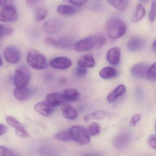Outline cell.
<instances>
[{
	"instance_id": "obj_37",
	"label": "cell",
	"mask_w": 156,
	"mask_h": 156,
	"mask_svg": "<svg viewBox=\"0 0 156 156\" xmlns=\"http://www.w3.org/2000/svg\"><path fill=\"white\" fill-rule=\"evenodd\" d=\"M148 143L150 147L155 149L156 148V136L155 134L150 136L147 139Z\"/></svg>"
},
{
	"instance_id": "obj_21",
	"label": "cell",
	"mask_w": 156,
	"mask_h": 156,
	"mask_svg": "<svg viewBox=\"0 0 156 156\" xmlns=\"http://www.w3.org/2000/svg\"><path fill=\"white\" fill-rule=\"evenodd\" d=\"M57 12L63 16H71L76 14L78 10L75 7L67 5H60L56 9Z\"/></svg>"
},
{
	"instance_id": "obj_20",
	"label": "cell",
	"mask_w": 156,
	"mask_h": 156,
	"mask_svg": "<svg viewBox=\"0 0 156 156\" xmlns=\"http://www.w3.org/2000/svg\"><path fill=\"white\" fill-rule=\"evenodd\" d=\"M61 110L65 118L70 120H74L76 118L77 114L74 108L68 105H64L61 107Z\"/></svg>"
},
{
	"instance_id": "obj_17",
	"label": "cell",
	"mask_w": 156,
	"mask_h": 156,
	"mask_svg": "<svg viewBox=\"0 0 156 156\" xmlns=\"http://www.w3.org/2000/svg\"><path fill=\"white\" fill-rule=\"evenodd\" d=\"M130 139V136L129 133H123L115 138L113 144L117 148H123L128 144Z\"/></svg>"
},
{
	"instance_id": "obj_39",
	"label": "cell",
	"mask_w": 156,
	"mask_h": 156,
	"mask_svg": "<svg viewBox=\"0 0 156 156\" xmlns=\"http://www.w3.org/2000/svg\"><path fill=\"white\" fill-rule=\"evenodd\" d=\"M68 2H70L71 4L76 7H82L84 6L87 3V1H68Z\"/></svg>"
},
{
	"instance_id": "obj_42",
	"label": "cell",
	"mask_w": 156,
	"mask_h": 156,
	"mask_svg": "<svg viewBox=\"0 0 156 156\" xmlns=\"http://www.w3.org/2000/svg\"><path fill=\"white\" fill-rule=\"evenodd\" d=\"M12 2L10 1H4V0H0V7H6L9 5H12Z\"/></svg>"
},
{
	"instance_id": "obj_19",
	"label": "cell",
	"mask_w": 156,
	"mask_h": 156,
	"mask_svg": "<svg viewBox=\"0 0 156 156\" xmlns=\"http://www.w3.org/2000/svg\"><path fill=\"white\" fill-rule=\"evenodd\" d=\"M78 66L92 68L94 67L95 64L94 59L90 55H85L82 56L77 61Z\"/></svg>"
},
{
	"instance_id": "obj_5",
	"label": "cell",
	"mask_w": 156,
	"mask_h": 156,
	"mask_svg": "<svg viewBox=\"0 0 156 156\" xmlns=\"http://www.w3.org/2000/svg\"><path fill=\"white\" fill-rule=\"evenodd\" d=\"M69 132L72 140L79 145L84 146L90 142L91 139L86 130L81 126H73L69 129Z\"/></svg>"
},
{
	"instance_id": "obj_33",
	"label": "cell",
	"mask_w": 156,
	"mask_h": 156,
	"mask_svg": "<svg viewBox=\"0 0 156 156\" xmlns=\"http://www.w3.org/2000/svg\"><path fill=\"white\" fill-rule=\"evenodd\" d=\"M92 118L101 120L105 118L108 115V113L103 110H98L91 114Z\"/></svg>"
},
{
	"instance_id": "obj_3",
	"label": "cell",
	"mask_w": 156,
	"mask_h": 156,
	"mask_svg": "<svg viewBox=\"0 0 156 156\" xmlns=\"http://www.w3.org/2000/svg\"><path fill=\"white\" fill-rule=\"evenodd\" d=\"M26 61L28 64L34 69L42 70L48 67L45 56L36 50L29 51L27 54Z\"/></svg>"
},
{
	"instance_id": "obj_47",
	"label": "cell",
	"mask_w": 156,
	"mask_h": 156,
	"mask_svg": "<svg viewBox=\"0 0 156 156\" xmlns=\"http://www.w3.org/2000/svg\"><path fill=\"white\" fill-rule=\"evenodd\" d=\"M95 156V155H84V156Z\"/></svg>"
},
{
	"instance_id": "obj_2",
	"label": "cell",
	"mask_w": 156,
	"mask_h": 156,
	"mask_svg": "<svg viewBox=\"0 0 156 156\" xmlns=\"http://www.w3.org/2000/svg\"><path fill=\"white\" fill-rule=\"evenodd\" d=\"M105 30L109 38L117 39L124 35L126 31V24L123 21L117 18L109 19L105 25Z\"/></svg>"
},
{
	"instance_id": "obj_6",
	"label": "cell",
	"mask_w": 156,
	"mask_h": 156,
	"mask_svg": "<svg viewBox=\"0 0 156 156\" xmlns=\"http://www.w3.org/2000/svg\"><path fill=\"white\" fill-rule=\"evenodd\" d=\"M17 11L12 5H9L0 10V21L3 22H14L19 20Z\"/></svg>"
},
{
	"instance_id": "obj_44",
	"label": "cell",
	"mask_w": 156,
	"mask_h": 156,
	"mask_svg": "<svg viewBox=\"0 0 156 156\" xmlns=\"http://www.w3.org/2000/svg\"><path fill=\"white\" fill-rule=\"evenodd\" d=\"M156 40L154 41V42H153V44H152V50L154 51V52H156Z\"/></svg>"
},
{
	"instance_id": "obj_28",
	"label": "cell",
	"mask_w": 156,
	"mask_h": 156,
	"mask_svg": "<svg viewBox=\"0 0 156 156\" xmlns=\"http://www.w3.org/2000/svg\"><path fill=\"white\" fill-rule=\"evenodd\" d=\"M86 131L89 136H96L100 133V126L98 123L93 122L88 125Z\"/></svg>"
},
{
	"instance_id": "obj_7",
	"label": "cell",
	"mask_w": 156,
	"mask_h": 156,
	"mask_svg": "<svg viewBox=\"0 0 156 156\" xmlns=\"http://www.w3.org/2000/svg\"><path fill=\"white\" fill-rule=\"evenodd\" d=\"M3 55L8 62L12 64L18 63L21 58L20 51L14 45H9L6 47L3 51Z\"/></svg>"
},
{
	"instance_id": "obj_25",
	"label": "cell",
	"mask_w": 156,
	"mask_h": 156,
	"mask_svg": "<svg viewBox=\"0 0 156 156\" xmlns=\"http://www.w3.org/2000/svg\"><path fill=\"white\" fill-rule=\"evenodd\" d=\"M57 42V47L62 49H69L73 47V41L67 37H62L58 40Z\"/></svg>"
},
{
	"instance_id": "obj_14",
	"label": "cell",
	"mask_w": 156,
	"mask_h": 156,
	"mask_svg": "<svg viewBox=\"0 0 156 156\" xmlns=\"http://www.w3.org/2000/svg\"><path fill=\"white\" fill-rule=\"evenodd\" d=\"M34 108L37 113L44 116L50 115L54 111L53 108L45 101H41L37 103L34 105Z\"/></svg>"
},
{
	"instance_id": "obj_27",
	"label": "cell",
	"mask_w": 156,
	"mask_h": 156,
	"mask_svg": "<svg viewBox=\"0 0 156 156\" xmlns=\"http://www.w3.org/2000/svg\"><path fill=\"white\" fill-rule=\"evenodd\" d=\"M108 2L113 7L119 11H123L127 8L129 4L128 1H109Z\"/></svg>"
},
{
	"instance_id": "obj_4",
	"label": "cell",
	"mask_w": 156,
	"mask_h": 156,
	"mask_svg": "<svg viewBox=\"0 0 156 156\" xmlns=\"http://www.w3.org/2000/svg\"><path fill=\"white\" fill-rule=\"evenodd\" d=\"M31 78L30 69L26 66H19L15 71L14 76V83L17 88L26 87Z\"/></svg>"
},
{
	"instance_id": "obj_24",
	"label": "cell",
	"mask_w": 156,
	"mask_h": 156,
	"mask_svg": "<svg viewBox=\"0 0 156 156\" xmlns=\"http://www.w3.org/2000/svg\"><path fill=\"white\" fill-rule=\"evenodd\" d=\"M116 75V71L114 68L107 66L103 68L99 72V76L105 79H109L115 77Z\"/></svg>"
},
{
	"instance_id": "obj_46",
	"label": "cell",
	"mask_w": 156,
	"mask_h": 156,
	"mask_svg": "<svg viewBox=\"0 0 156 156\" xmlns=\"http://www.w3.org/2000/svg\"><path fill=\"white\" fill-rule=\"evenodd\" d=\"M3 63V62H2V59L1 57L0 56V66H2Z\"/></svg>"
},
{
	"instance_id": "obj_16",
	"label": "cell",
	"mask_w": 156,
	"mask_h": 156,
	"mask_svg": "<svg viewBox=\"0 0 156 156\" xmlns=\"http://www.w3.org/2000/svg\"><path fill=\"white\" fill-rule=\"evenodd\" d=\"M120 49L118 47L111 48L107 53V61L112 65H117L120 61Z\"/></svg>"
},
{
	"instance_id": "obj_9",
	"label": "cell",
	"mask_w": 156,
	"mask_h": 156,
	"mask_svg": "<svg viewBox=\"0 0 156 156\" xmlns=\"http://www.w3.org/2000/svg\"><path fill=\"white\" fill-rule=\"evenodd\" d=\"M43 27L47 33L51 34H57L62 30L63 23L58 19H51L45 22L44 23Z\"/></svg>"
},
{
	"instance_id": "obj_32",
	"label": "cell",
	"mask_w": 156,
	"mask_h": 156,
	"mask_svg": "<svg viewBox=\"0 0 156 156\" xmlns=\"http://www.w3.org/2000/svg\"><path fill=\"white\" fill-rule=\"evenodd\" d=\"M48 14V11L44 8H40L37 10L35 14V19L37 21L43 20Z\"/></svg>"
},
{
	"instance_id": "obj_43",
	"label": "cell",
	"mask_w": 156,
	"mask_h": 156,
	"mask_svg": "<svg viewBox=\"0 0 156 156\" xmlns=\"http://www.w3.org/2000/svg\"><path fill=\"white\" fill-rule=\"evenodd\" d=\"M92 119H93V118H92V115H91V114L86 115L84 118V120L85 122H88L89 120Z\"/></svg>"
},
{
	"instance_id": "obj_13",
	"label": "cell",
	"mask_w": 156,
	"mask_h": 156,
	"mask_svg": "<svg viewBox=\"0 0 156 156\" xmlns=\"http://www.w3.org/2000/svg\"><path fill=\"white\" fill-rule=\"evenodd\" d=\"M34 91L30 88H16L13 91L15 98L20 101H24L30 98L33 94Z\"/></svg>"
},
{
	"instance_id": "obj_40",
	"label": "cell",
	"mask_w": 156,
	"mask_h": 156,
	"mask_svg": "<svg viewBox=\"0 0 156 156\" xmlns=\"http://www.w3.org/2000/svg\"><path fill=\"white\" fill-rule=\"evenodd\" d=\"M45 43L53 47H57V42L52 38H47L45 40Z\"/></svg>"
},
{
	"instance_id": "obj_36",
	"label": "cell",
	"mask_w": 156,
	"mask_h": 156,
	"mask_svg": "<svg viewBox=\"0 0 156 156\" xmlns=\"http://www.w3.org/2000/svg\"><path fill=\"white\" fill-rule=\"evenodd\" d=\"M156 3L155 0L152 1L151 7L150 12L149 13V19L151 21L153 22L156 18Z\"/></svg>"
},
{
	"instance_id": "obj_12",
	"label": "cell",
	"mask_w": 156,
	"mask_h": 156,
	"mask_svg": "<svg viewBox=\"0 0 156 156\" xmlns=\"http://www.w3.org/2000/svg\"><path fill=\"white\" fill-rule=\"evenodd\" d=\"M65 101L62 94L58 93H51L45 97V102L52 107L62 105Z\"/></svg>"
},
{
	"instance_id": "obj_1",
	"label": "cell",
	"mask_w": 156,
	"mask_h": 156,
	"mask_svg": "<svg viewBox=\"0 0 156 156\" xmlns=\"http://www.w3.org/2000/svg\"><path fill=\"white\" fill-rule=\"evenodd\" d=\"M105 38L104 36H91L77 42L75 44V49L77 52H82L92 49H97L102 47L105 43Z\"/></svg>"
},
{
	"instance_id": "obj_30",
	"label": "cell",
	"mask_w": 156,
	"mask_h": 156,
	"mask_svg": "<svg viewBox=\"0 0 156 156\" xmlns=\"http://www.w3.org/2000/svg\"><path fill=\"white\" fill-rule=\"evenodd\" d=\"M0 156H20L12 150L0 146Z\"/></svg>"
},
{
	"instance_id": "obj_29",
	"label": "cell",
	"mask_w": 156,
	"mask_h": 156,
	"mask_svg": "<svg viewBox=\"0 0 156 156\" xmlns=\"http://www.w3.org/2000/svg\"><path fill=\"white\" fill-rule=\"evenodd\" d=\"M55 137L56 139L62 141H70L73 140L69 134V131H60L55 134Z\"/></svg>"
},
{
	"instance_id": "obj_10",
	"label": "cell",
	"mask_w": 156,
	"mask_h": 156,
	"mask_svg": "<svg viewBox=\"0 0 156 156\" xmlns=\"http://www.w3.org/2000/svg\"><path fill=\"white\" fill-rule=\"evenodd\" d=\"M149 67L148 65L144 63H139L135 64L131 67L130 73L131 74L137 78H143L146 77L147 72Z\"/></svg>"
},
{
	"instance_id": "obj_18",
	"label": "cell",
	"mask_w": 156,
	"mask_h": 156,
	"mask_svg": "<svg viewBox=\"0 0 156 156\" xmlns=\"http://www.w3.org/2000/svg\"><path fill=\"white\" fill-rule=\"evenodd\" d=\"M126 91V87L124 85L118 86L108 96V101L110 103H114L118 98L124 94Z\"/></svg>"
},
{
	"instance_id": "obj_22",
	"label": "cell",
	"mask_w": 156,
	"mask_h": 156,
	"mask_svg": "<svg viewBox=\"0 0 156 156\" xmlns=\"http://www.w3.org/2000/svg\"><path fill=\"white\" fill-rule=\"evenodd\" d=\"M65 100L75 102L77 101L80 98V94L76 89H68L65 90L62 94Z\"/></svg>"
},
{
	"instance_id": "obj_41",
	"label": "cell",
	"mask_w": 156,
	"mask_h": 156,
	"mask_svg": "<svg viewBox=\"0 0 156 156\" xmlns=\"http://www.w3.org/2000/svg\"><path fill=\"white\" fill-rule=\"evenodd\" d=\"M8 130V128L6 126L2 124H0V136H2L7 133Z\"/></svg>"
},
{
	"instance_id": "obj_35",
	"label": "cell",
	"mask_w": 156,
	"mask_h": 156,
	"mask_svg": "<svg viewBox=\"0 0 156 156\" xmlns=\"http://www.w3.org/2000/svg\"><path fill=\"white\" fill-rule=\"evenodd\" d=\"M87 73L86 68L82 66H78L74 70V73L76 76L79 77H83Z\"/></svg>"
},
{
	"instance_id": "obj_26",
	"label": "cell",
	"mask_w": 156,
	"mask_h": 156,
	"mask_svg": "<svg viewBox=\"0 0 156 156\" xmlns=\"http://www.w3.org/2000/svg\"><path fill=\"white\" fill-rule=\"evenodd\" d=\"M40 152L41 156H58L56 150L50 145L42 146L40 148Z\"/></svg>"
},
{
	"instance_id": "obj_31",
	"label": "cell",
	"mask_w": 156,
	"mask_h": 156,
	"mask_svg": "<svg viewBox=\"0 0 156 156\" xmlns=\"http://www.w3.org/2000/svg\"><path fill=\"white\" fill-rule=\"evenodd\" d=\"M146 77L150 81L152 82L156 81V63H154L151 66L149 67L147 72Z\"/></svg>"
},
{
	"instance_id": "obj_8",
	"label": "cell",
	"mask_w": 156,
	"mask_h": 156,
	"mask_svg": "<svg viewBox=\"0 0 156 156\" xmlns=\"http://www.w3.org/2000/svg\"><path fill=\"white\" fill-rule=\"evenodd\" d=\"M6 120L9 126L15 129V133L18 136L23 138L29 137V134L22 124L13 117L8 116L6 117Z\"/></svg>"
},
{
	"instance_id": "obj_11",
	"label": "cell",
	"mask_w": 156,
	"mask_h": 156,
	"mask_svg": "<svg viewBox=\"0 0 156 156\" xmlns=\"http://www.w3.org/2000/svg\"><path fill=\"white\" fill-rule=\"evenodd\" d=\"M72 61L65 57H56L51 60L50 62V65L53 68L57 69H67L72 65Z\"/></svg>"
},
{
	"instance_id": "obj_38",
	"label": "cell",
	"mask_w": 156,
	"mask_h": 156,
	"mask_svg": "<svg viewBox=\"0 0 156 156\" xmlns=\"http://www.w3.org/2000/svg\"><path fill=\"white\" fill-rule=\"evenodd\" d=\"M140 119V115L139 114H136L134 115L132 118L131 120L129 122V125L131 126H134L136 125L137 122H138Z\"/></svg>"
},
{
	"instance_id": "obj_23",
	"label": "cell",
	"mask_w": 156,
	"mask_h": 156,
	"mask_svg": "<svg viewBox=\"0 0 156 156\" xmlns=\"http://www.w3.org/2000/svg\"><path fill=\"white\" fill-rule=\"evenodd\" d=\"M146 13L145 8L140 4L137 5L136 10L132 18V21L134 23L138 22L142 20Z\"/></svg>"
},
{
	"instance_id": "obj_15",
	"label": "cell",
	"mask_w": 156,
	"mask_h": 156,
	"mask_svg": "<svg viewBox=\"0 0 156 156\" xmlns=\"http://www.w3.org/2000/svg\"><path fill=\"white\" fill-rule=\"evenodd\" d=\"M145 45V41L139 37H133L128 42L127 48L129 51L132 52L140 51Z\"/></svg>"
},
{
	"instance_id": "obj_45",
	"label": "cell",
	"mask_w": 156,
	"mask_h": 156,
	"mask_svg": "<svg viewBox=\"0 0 156 156\" xmlns=\"http://www.w3.org/2000/svg\"><path fill=\"white\" fill-rule=\"evenodd\" d=\"M3 25L0 24V38H1V35L2 30V28Z\"/></svg>"
},
{
	"instance_id": "obj_34",
	"label": "cell",
	"mask_w": 156,
	"mask_h": 156,
	"mask_svg": "<svg viewBox=\"0 0 156 156\" xmlns=\"http://www.w3.org/2000/svg\"><path fill=\"white\" fill-rule=\"evenodd\" d=\"M13 33H14V29L13 28L11 27L3 26L2 30L1 38L10 36Z\"/></svg>"
}]
</instances>
